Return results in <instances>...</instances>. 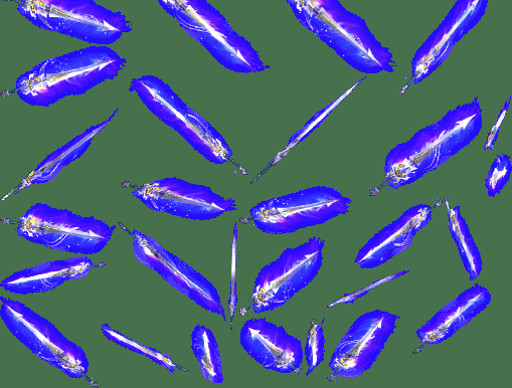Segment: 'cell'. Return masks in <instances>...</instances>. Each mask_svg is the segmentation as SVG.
Wrapping results in <instances>:
<instances>
[{"mask_svg": "<svg viewBox=\"0 0 512 388\" xmlns=\"http://www.w3.org/2000/svg\"><path fill=\"white\" fill-rule=\"evenodd\" d=\"M126 64L106 46L90 47L36 66L18 80L16 90L27 104L48 107L114 80Z\"/></svg>", "mask_w": 512, "mask_h": 388, "instance_id": "1", "label": "cell"}, {"mask_svg": "<svg viewBox=\"0 0 512 388\" xmlns=\"http://www.w3.org/2000/svg\"><path fill=\"white\" fill-rule=\"evenodd\" d=\"M19 12L40 29L96 46L114 44L131 32L125 16L94 0H22Z\"/></svg>", "mask_w": 512, "mask_h": 388, "instance_id": "2", "label": "cell"}, {"mask_svg": "<svg viewBox=\"0 0 512 388\" xmlns=\"http://www.w3.org/2000/svg\"><path fill=\"white\" fill-rule=\"evenodd\" d=\"M351 204L335 189L317 186L263 202L251 209L250 217L263 233L292 234L348 214Z\"/></svg>", "mask_w": 512, "mask_h": 388, "instance_id": "3", "label": "cell"}, {"mask_svg": "<svg viewBox=\"0 0 512 388\" xmlns=\"http://www.w3.org/2000/svg\"><path fill=\"white\" fill-rule=\"evenodd\" d=\"M130 91L211 162L222 164L230 159L232 152L221 135L161 80L152 76L133 79Z\"/></svg>", "mask_w": 512, "mask_h": 388, "instance_id": "4", "label": "cell"}, {"mask_svg": "<svg viewBox=\"0 0 512 388\" xmlns=\"http://www.w3.org/2000/svg\"><path fill=\"white\" fill-rule=\"evenodd\" d=\"M324 246L321 238H311L262 268L252 294L253 311L276 310L307 287L322 267Z\"/></svg>", "mask_w": 512, "mask_h": 388, "instance_id": "5", "label": "cell"}, {"mask_svg": "<svg viewBox=\"0 0 512 388\" xmlns=\"http://www.w3.org/2000/svg\"><path fill=\"white\" fill-rule=\"evenodd\" d=\"M19 233L25 239L54 250L92 255L105 248L113 230L93 218H82L39 204L22 219Z\"/></svg>", "mask_w": 512, "mask_h": 388, "instance_id": "6", "label": "cell"}, {"mask_svg": "<svg viewBox=\"0 0 512 388\" xmlns=\"http://www.w3.org/2000/svg\"><path fill=\"white\" fill-rule=\"evenodd\" d=\"M167 13L199 41L223 66L238 72L254 68L245 59L243 39L206 0H159Z\"/></svg>", "mask_w": 512, "mask_h": 388, "instance_id": "7", "label": "cell"}, {"mask_svg": "<svg viewBox=\"0 0 512 388\" xmlns=\"http://www.w3.org/2000/svg\"><path fill=\"white\" fill-rule=\"evenodd\" d=\"M2 317L15 336L41 358L71 376H81L87 371L83 350L26 305L9 301L2 307Z\"/></svg>", "mask_w": 512, "mask_h": 388, "instance_id": "8", "label": "cell"}, {"mask_svg": "<svg viewBox=\"0 0 512 388\" xmlns=\"http://www.w3.org/2000/svg\"><path fill=\"white\" fill-rule=\"evenodd\" d=\"M133 194L153 211L195 221H210L236 211L235 201L219 196L210 187L178 178L153 181Z\"/></svg>", "mask_w": 512, "mask_h": 388, "instance_id": "9", "label": "cell"}, {"mask_svg": "<svg viewBox=\"0 0 512 388\" xmlns=\"http://www.w3.org/2000/svg\"><path fill=\"white\" fill-rule=\"evenodd\" d=\"M400 316L374 310L360 316L337 345L330 369L341 377L356 378L368 371L397 329Z\"/></svg>", "mask_w": 512, "mask_h": 388, "instance_id": "10", "label": "cell"}, {"mask_svg": "<svg viewBox=\"0 0 512 388\" xmlns=\"http://www.w3.org/2000/svg\"><path fill=\"white\" fill-rule=\"evenodd\" d=\"M134 249L137 259L157 272L168 284L207 311L226 318L217 288L202 274L179 257L164 250L149 237L137 234L134 239Z\"/></svg>", "mask_w": 512, "mask_h": 388, "instance_id": "11", "label": "cell"}, {"mask_svg": "<svg viewBox=\"0 0 512 388\" xmlns=\"http://www.w3.org/2000/svg\"><path fill=\"white\" fill-rule=\"evenodd\" d=\"M240 342L244 350L268 370L293 373L300 369L304 360L302 342L283 326L264 318L246 321Z\"/></svg>", "mask_w": 512, "mask_h": 388, "instance_id": "12", "label": "cell"}, {"mask_svg": "<svg viewBox=\"0 0 512 388\" xmlns=\"http://www.w3.org/2000/svg\"><path fill=\"white\" fill-rule=\"evenodd\" d=\"M431 217L432 209L426 205L408 210L362 248L356 264L362 269H375L386 264L412 245L417 234L430 223Z\"/></svg>", "mask_w": 512, "mask_h": 388, "instance_id": "13", "label": "cell"}, {"mask_svg": "<svg viewBox=\"0 0 512 388\" xmlns=\"http://www.w3.org/2000/svg\"><path fill=\"white\" fill-rule=\"evenodd\" d=\"M490 302V292L475 284L443 307L417 331V335L425 345L441 343L470 323Z\"/></svg>", "mask_w": 512, "mask_h": 388, "instance_id": "14", "label": "cell"}, {"mask_svg": "<svg viewBox=\"0 0 512 388\" xmlns=\"http://www.w3.org/2000/svg\"><path fill=\"white\" fill-rule=\"evenodd\" d=\"M92 263L85 258L53 262L17 273L2 284L7 290L28 294L49 291L67 280L80 278L90 271Z\"/></svg>", "mask_w": 512, "mask_h": 388, "instance_id": "15", "label": "cell"}, {"mask_svg": "<svg viewBox=\"0 0 512 388\" xmlns=\"http://www.w3.org/2000/svg\"><path fill=\"white\" fill-rule=\"evenodd\" d=\"M108 122L109 120L92 126L47 157L36 169L33 181L37 183L47 182L53 179L64 167L80 158L90 147L93 138L105 128Z\"/></svg>", "mask_w": 512, "mask_h": 388, "instance_id": "16", "label": "cell"}, {"mask_svg": "<svg viewBox=\"0 0 512 388\" xmlns=\"http://www.w3.org/2000/svg\"><path fill=\"white\" fill-rule=\"evenodd\" d=\"M192 340L193 350L205 378L211 383H223V363L213 332L203 325H198L192 334Z\"/></svg>", "mask_w": 512, "mask_h": 388, "instance_id": "17", "label": "cell"}, {"mask_svg": "<svg viewBox=\"0 0 512 388\" xmlns=\"http://www.w3.org/2000/svg\"><path fill=\"white\" fill-rule=\"evenodd\" d=\"M449 229L458 247L464 268L470 276L469 280L474 281L482 271L483 262L459 207L449 212Z\"/></svg>", "mask_w": 512, "mask_h": 388, "instance_id": "18", "label": "cell"}, {"mask_svg": "<svg viewBox=\"0 0 512 388\" xmlns=\"http://www.w3.org/2000/svg\"><path fill=\"white\" fill-rule=\"evenodd\" d=\"M325 339L323 328L319 324H315L308 333L305 346V359L308 365L306 375H309L324 360Z\"/></svg>", "mask_w": 512, "mask_h": 388, "instance_id": "19", "label": "cell"}, {"mask_svg": "<svg viewBox=\"0 0 512 388\" xmlns=\"http://www.w3.org/2000/svg\"><path fill=\"white\" fill-rule=\"evenodd\" d=\"M510 175V164L507 161L496 162L487 177V188L489 197L494 198L503 188Z\"/></svg>", "mask_w": 512, "mask_h": 388, "instance_id": "20", "label": "cell"}]
</instances>
